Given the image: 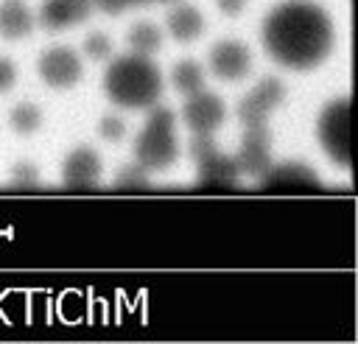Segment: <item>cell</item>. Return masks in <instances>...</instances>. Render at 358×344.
<instances>
[{
	"instance_id": "cell-14",
	"label": "cell",
	"mask_w": 358,
	"mask_h": 344,
	"mask_svg": "<svg viewBox=\"0 0 358 344\" xmlns=\"http://www.w3.org/2000/svg\"><path fill=\"white\" fill-rule=\"evenodd\" d=\"M42 120H45V115H42V109H39L34 101H20V103H14L11 112H8V126H11L17 134H22V137L34 134V131L42 126Z\"/></svg>"
},
{
	"instance_id": "cell-19",
	"label": "cell",
	"mask_w": 358,
	"mask_h": 344,
	"mask_svg": "<svg viewBox=\"0 0 358 344\" xmlns=\"http://www.w3.org/2000/svg\"><path fill=\"white\" fill-rule=\"evenodd\" d=\"M246 3H249V0H215L218 11H221L224 17H238V14L246 8Z\"/></svg>"
},
{
	"instance_id": "cell-5",
	"label": "cell",
	"mask_w": 358,
	"mask_h": 344,
	"mask_svg": "<svg viewBox=\"0 0 358 344\" xmlns=\"http://www.w3.org/2000/svg\"><path fill=\"white\" fill-rule=\"evenodd\" d=\"M36 73L50 89H70V87H76L81 81L84 64H81V56L73 48L56 45V48H50V50H45L39 56Z\"/></svg>"
},
{
	"instance_id": "cell-13",
	"label": "cell",
	"mask_w": 358,
	"mask_h": 344,
	"mask_svg": "<svg viewBox=\"0 0 358 344\" xmlns=\"http://www.w3.org/2000/svg\"><path fill=\"white\" fill-rule=\"evenodd\" d=\"M204 81H207V73H204V67L199 62H190L187 59V62L173 64V70H171V84L182 95H193V92L204 89Z\"/></svg>"
},
{
	"instance_id": "cell-3",
	"label": "cell",
	"mask_w": 358,
	"mask_h": 344,
	"mask_svg": "<svg viewBox=\"0 0 358 344\" xmlns=\"http://www.w3.org/2000/svg\"><path fill=\"white\" fill-rule=\"evenodd\" d=\"M179 157L176 115L165 106H151L145 129L134 140V159L143 171H165Z\"/></svg>"
},
{
	"instance_id": "cell-18",
	"label": "cell",
	"mask_w": 358,
	"mask_h": 344,
	"mask_svg": "<svg viewBox=\"0 0 358 344\" xmlns=\"http://www.w3.org/2000/svg\"><path fill=\"white\" fill-rule=\"evenodd\" d=\"M14 84H17V67H14V62H11V59L0 56V95L11 92V89H14Z\"/></svg>"
},
{
	"instance_id": "cell-2",
	"label": "cell",
	"mask_w": 358,
	"mask_h": 344,
	"mask_svg": "<svg viewBox=\"0 0 358 344\" xmlns=\"http://www.w3.org/2000/svg\"><path fill=\"white\" fill-rule=\"evenodd\" d=\"M103 92L120 109H151L162 95V73L151 56L126 53L106 67Z\"/></svg>"
},
{
	"instance_id": "cell-4",
	"label": "cell",
	"mask_w": 358,
	"mask_h": 344,
	"mask_svg": "<svg viewBox=\"0 0 358 344\" xmlns=\"http://www.w3.org/2000/svg\"><path fill=\"white\" fill-rule=\"evenodd\" d=\"M316 140L336 168H350V98L338 95L322 106L316 117Z\"/></svg>"
},
{
	"instance_id": "cell-6",
	"label": "cell",
	"mask_w": 358,
	"mask_h": 344,
	"mask_svg": "<svg viewBox=\"0 0 358 344\" xmlns=\"http://www.w3.org/2000/svg\"><path fill=\"white\" fill-rule=\"evenodd\" d=\"M187 101L182 103V120L193 134L210 137L227 117V106L215 92L199 89L193 95H185Z\"/></svg>"
},
{
	"instance_id": "cell-17",
	"label": "cell",
	"mask_w": 358,
	"mask_h": 344,
	"mask_svg": "<svg viewBox=\"0 0 358 344\" xmlns=\"http://www.w3.org/2000/svg\"><path fill=\"white\" fill-rule=\"evenodd\" d=\"M145 3H159V6H171L176 0H92V6L103 14H123L131 6H145Z\"/></svg>"
},
{
	"instance_id": "cell-8",
	"label": "cell",
	"mask_w": 358,
	"mask_h": 344,
	"mask_svg": "<svg viewBox=\"0 0 358 344\" xmlns=\"http://www.w3.org/2000/svg\"><path fill=\"white\" fill-rule=\"evenodd\" d=\"M92 11H95L92 0H42L39 22L48 31H62V28L84 22Z\"/></svg>"
},
{
	"instance_id": "cell-12",
	"label": "cell",
	"mask_w": 358,
	"mask_h": 344,
	"mask_svg": "<svg viewBox=\"0 0 358 344\" xmlns=\"http://www.w3.org/2000/svg\"><path fill=\"white\" fill-rule=\"evenodd\" d=\"M126 39H129L131 53L151 56V53H157V50H159V45H162V31H159V25H157V22L140 20V22H134V25L129 28Z\"/></svg>"
},
{
	"instance_id": "cell-9",
	"label": "cell",
	"mask_w": 358,
	"mask_h": 344,
	"mask_svg": "<svg viewBox=\"0 0 358 344\" xmlns=\"http://www.w3.org/2000/svg\"><path fill=\"white\" fill-rule=\"evenodd\" d=\"M101 171H103L101 157H98V151L90 148V145L73 148V151L64 157V162H62V179H64L67 185H73V187L95 185V182L101 179Z\"/></svg>"
},
{
	"instance_id": "cell-15",
	"label": "cell",
	"mask_w": 358,
	"mask_h": 344,
	"mask_svg": "<svg viewBox=\"0 0 358 344\" xmlns=\"http://www.w3.org/2000/svg\"><path fill=\"white\" fill-rule=\"evenodd\" d=\"M84 56L92 59V62L109 59V56H112V39H109L106 34H101V31L90 34V36L84 39Z\"/></svg>"
},
{
	"instance_id": "cell-10",
	"label": "cell",
	"mask_w": 358,
	"mask_h": 344,
	"mask_svg": "<svg viewBox=\"0 0 358 344\" xmlns=\"http://www.w3.org/2000/svg\"><path fill=\"white\" fill-rule=\"evenodd\" d=\"M165 28L176 42H193L204 31V17L196 6L176 0V3H171V11L165 17Z\"/></svg>"
},
{
	"instance_id": "cell-7",
	"label": "cell",
	"mask_w": 358,
	"mask_h": 344,
	"mask_svg": "<svg viewBox=\"0 0 358 344\" xmlns=\"http://www.w3.org/2000/svg\"><path fill=\"white\" fill-rule=\"evenodd\" d=\"M207 70L221 81H241L252 70V50L238 39H218L207 53Z\"/></svg>"
},
{
	"instance_id": "cell-1",
	"label": "cell",
	"mask_w": 358,
	"mask_h": 344,
	"mask_svg": "<svg viewBox=\"0 0 358 344\" xmlns=\"http://www.w3.org/2000/svg\"><path fill=\"white\" fill-rule=\"evenodd\" d=\"M263 50L285 70L319 67L336 45V25L330 14L313 0H282L260 25Z\"/></svg>"
},
{
	"instance_id": "cell-11",
	"label": "cell",
	"mask_w": 358,
	"mask_h": 344,
	"mask_svg": "<svg viewBox=\"0 0 358 344\" xmlns=\"http://www.w3.org/2000/svg\"><path fill=\"white\" fill-rule=\"evenodd\" d=\"M34 31V14L25 8L22 0H6L0 3V36L3 39H25Z\"/></svg>"
},
{
	"instance_id": "cell-16",
	"label": "cell",
	"mask_w": 358,
	"mask_h": 344,
	"mask_svg": "<svg viewBox=\"0 0 358 344\" xmlns=\"http://www.w3.org/2000/svg\"><path fill=\"white\" fill-rule=\"evenodd\" d=\"M98 137L106 140V143H120V140L126 137V123H123V117H117V115H103V117L98 120Z\"/></svg>"
}]
</instances>
